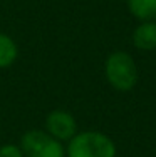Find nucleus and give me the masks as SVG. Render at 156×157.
<instances>
[{
	"label": "nucleus",
	"mask_w": 156,
	"mask_h": 157,
	"mask_svg": "<svg viewBox=\"0 0 156 157\" xmlns=\"http://www.w3.org/2000/svg\"><path fill=\"white\" fill-rule=\"evenodd\" d=\"M118 147L107 134L79 130L66 144V157H116Z\"/></svg>",
	"instance_id": "f257e3e1"
},
{
	"label": "nucleus",
	"mask_w": 156,
	"mask_h": 157,
	"mask_svg": "<svg viewBox=\"0 0 156 157\" xmlns=\"http://www.w3.org/2000/svg\"><path fill=\"white\" fill-rule=\"evenodd\" d=\"M46 130L47 134H50L54 139L61 140L62 144L67 142L79 132L77 127V121L69 110L64 109H54L47 114L46 117Z\"/></svg>",
	"instance_id": "20e7f679"
},
{
	"label": "nucleus",
	"mask_w": 156,
	"mask_h": 157,
	"mask_svg": "<svg viewBox=\"0 0 156 157\" xmlns=\"http://www.w3.org/2000/svg\"><path fill=\"white\" fill-rule=\"evenodd\" d=\"M18 45L9 33L0 32V70L10 69L17 62Z\"/></svg>",
	"instance_id": "0eeeda50"
},
{
	"label": "nucleus",
	"mask_w": 156,
	"mask_h": 157,
	"mask_svg": "<svg viewBox=\"0 0 156 157\" xmlns=\"http://www.w3.org/2000/svg\"><path fill=\"white\" fill-rule=\"evenodd\" d=\"M18 145L25 157H66V145L40 129L24 132Z\"/></svg>",
	"instance_id": "7ed1b4c3"
},
{
	"label": "nucleus",
	"mask_w": 156,
	"mask_h": 157,
	"mask_svg": "<svg viewBox=\"0 0 156 157\" xmlns=\"http://www.w3.org/2000/svg\"><path fill=\"white\" fill-rule=\"evenodd\" d=\"M133 45L141 52L156 50V20L139 22L131 35Z\"/></svg>",
	"instance_id": "39448f33"
},
{
	"label": "nucleus",
	"mask_w": 156,
	"mask_h": 157,
	"mask_svg": "<svg viewBox=\"0 0 156 157\" xmlns=\"http://www.w3.org/2000/svg\"><path fill=\"white\" fill-rule=\"evenodd\" d=\"M104 77L107 84L118 92H131L138 84V65L131 54L114 50L104 62Z\"/></svg>",
	"instance_id": "f03ea898"
},
{
	"label": "nucleus",
	"mask_w": 156,
	"mask_h": 157,
	"mask_svg": "<svg viewBox=\"0 0 156 157\" xmlns=\"http://www.w3.org/2000/svg\"><path fill=\"white\" fill-rule=\"evenodd\" d=\"M0 157H25V154L18 144H3L0 145Z\"/></svg>",
	"instance_id": "6e6552de"
},
{
	"label": "nucleus",
	"mask_w": 156,
	"mask_h": 157,
	"mask_svg": "<svg viewBox=\"0 0 156 157\" xmlns=\"http://www.w3.org/2000/svg\"><path fill=\"white\" fill-rule=\"evenodd\" d=\"M126 7L131 17L139 22L156 20V0H126Z\"/></svg>",
	"instance_id": "423d86ee"
}]
</instances>
